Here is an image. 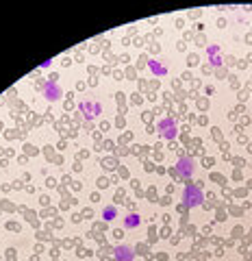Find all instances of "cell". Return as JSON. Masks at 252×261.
<instances>
[{
  "label": "cell",
  "mask_w": 252,
  "mask_h": 261,
  "mask_svg": "<svg viewBox=\"0 0 252 261\" xmlns=\"http://www.w3.org/2000/svg\"><path fill=\"white\" fill-rule=\"evenodd\" d=\"M202 200H205V194H202V189L198 187V185H194V183L185 185V189H183V205L187 207V209L200 207Z\"/></svg>",
  "instance_id": "cell-1"
},
{
  "label": "cell",
  "mask_w": 252,
  "mask_h": 261,
  "mask_svg": "<svg viewBox=\"0 0 252 261\" xmlns=\"http://www.w3.org/2000/svg\"><path fill=\"white\" fill-rule=\"evenodd\" d=\"M79 111L83 113L87 120H94V118H98L102 113V105H100V102H94V100H83L79 105Z\"/></svg>",
  "instance_id": "cell-2"
},
{
  "label": "cell",
  "mask_w": 252,
  "mask_h": 261,
  "mask_svg": "<svg viewBox=\"0 0 252 261\" xmlns=\"http://www.w3.org/2000/svg\"><path fill=\"white\" fill-rule=\"evenodd\" d=\"M157 130L163 139H174L176 137V122H174L172 118H166L157 124Z\"/></svg>",
  "instance_id": "cell-3"
},
{
  "label": "cell",
  "mask_w": 252,
  "mask_h": 261,
  "mask_svg": "<svg viewBox=\"0 0 252 261\" xmlns=\"http://www.w3.org/2000/svg\"><path fill=\"white\" fill-rule=\"evenodd\" d=\"M176 172L180 174L183 178H189V176H194V172H196V166H194V161L187 159V157H180L178 163H176Z\"/></svg>",
  "instance_id": "cell-4"
},
{
  "label": "cell",
  "mask_w": 252,
  "mask_h": 261,
  "mask_svg": "<svg viewBox=\"0 0 252 261\" xmlns=\"http://www.w3.org/2000/svg\"><path fill=\"white\" fill-rule=\"evenodd\" d=\"M43 96H46V100H59V98L63 96V89H61V85H57L54 81H48L46 85H43Z\"/></svg>",
  "instance_id": "cell-5"
},
{
  "label": "cell",
  "mask_w": 252,
  "mask_h": 261,
  "mask_svg": "<svg viewBox=\"0 0 252 261\" xmlns=\"http://www.w3.org/2000/svg\"><path fill=\"white\" fill-rule=\"evenodd\" d=\"M113 259L116 261H135V253L130 246L126 244H120V246L113 248Z\"/></svg>",
  "instance_id": "cell-6"
},
{
  "label": "cell",
  "mask_w": 252,
  "mask_h": 261,
  "mask_svg": "<svg viewBox=\"0 0 252 261\" xmlns=\"http://www.w3.org/2000/svg\"><path fill=\"white\" fill-rule=\"evenodd\" d=\"M148 70H150L155 76H166L168 74V65L159 63L157 59H148Z\"/></svg>",
  "instance_id": "cell-7"
},
{
  "label": "cell",
  "mask_w": 252,
  "mask_h": 261,
  "mask_svg": "<svg viewBox=\"0 0 252 261\" xmlns=\"http://www.w3.org/2000/svg\"><path fill=\"white\" fill-rule=\"evenodd\" d=\"M207 54H209L211 65H222V54H220V48L217 46H209L207 48Z\"/></svg>",
  "instance_id": "cell-8"
},
{
  "label": "cell",
  "mask_w": 252,
  "mask_h": 261,
  "mask_svg": "<svg viewBox=\"0 0 252 261\" xmlns=\"http://www.w3.org/2000/svg\"><path fill=\"white\" fill-rule=\"evenodd\" d=\"M139 224H141V218L137 216V214H128V216L124 218V226L126 228H137Z\"/></svg>",
  "instance_id": "cell-9"
},
{
  "label": "cell",
  "mask_w": 252,
  "mask_h": 261,
  "mask_svg": "<svg viewBox=\"0 0 252 261\" xmlns=\"http://www.w3.org/2000/svg\"><path fill=\"white\" fill-rule=\"evenodd\" d=\"M116 216H118V209L113 205H107L105 209H102V220H105V222H111Z\"/></svg>",
  "instance_id": "cell-10"
}]
</instances>
